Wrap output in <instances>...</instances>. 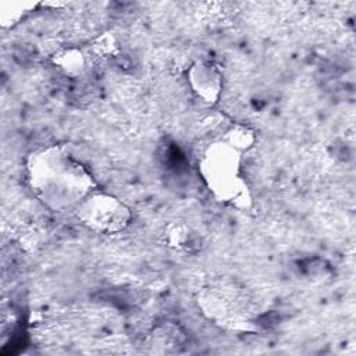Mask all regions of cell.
<instances>
[{"label": "cell", "instance_id": "6da1fadb", "mask_svg": "<svg viewBox=\"0 0 356 356\" xmlns=\"http://www.w3.org/2000/svg\"><path fill=\"white\" fill-rule=\"evenodd\" d=\"M26 175L32 193L57 211L78 206L96 186L85 165L60 146L33 152Z\"/></svg>", "mask_w": 356, "mask_h": 356}, {"label": "cell", "instance_id": "7a4b0ae2", "mask_svg": "<svg viewBox=\"0 0 356 356\" xmlns=\"http://www.w3.org/2000/svg\"><path fill=\"white\" fill-rule=\"evenodd\" d=\"M239 167L241 153L224 140L210 145L199 164L202 177L218 200L245 207L249 193L246 184L239 177Z\"/></svg>", "mask_w": 356, "mask_h": 356}, {"label": "cell", "instance_id": "3957f363", "mask_svg": "<svg viewBox=\"0 0 356 356\" xmlns=\"http://www.w3.org/2000/svg\"><path fill=\"white\" fill-rule=\"evenodd\" d=\"M76 216L89 229L100 234L120 232L131 221V210L122 200L95 191L76 206Z\"/></svg>", "mask_w": 356, "mask_h": 356}, {"label": "cell", "instance_id": "277c9868", "mask_svg": "<svg viewBox=\"0 0 356 356\" xmlns=\"http://www.w3.org/2000/svg\"><path fill=\"white\" fill-rule=\"evenodd\" d=\"M189 83L193 92L206 103L217 102L221 93V75L218 70L207 61H197L192 65L188 74Z\"/></svg>", "mask_w": 356, "mask_h": 356}, {"label": "cell", "instance_id": "5b68a950", "mask_svg": "<svg viewBox=\"0 0 356 356\" xmlns=\"http://www.w3.org/2000/svg\"><path fill=\"white\" fill-rule=\"evenodd\" d=\"M54 63L67 75L75 76L83 70L85 58L79 50L67 49V50H61L57 54H54Z\"/></svg>", "mask_w": 356, "mask_h": 356}, {"label": "cell", "instance_id": "8992f818", "mask_svg": "<svg viewBox=\"0 0 356 356\" xmlns=\"http://www.w3.org/2000/svg\"><path fill=\"white\" fill-rule=\"evenodd\" d=\"M222 140L228 143L231 147H234L235 150H238L239 153H242L243 150H248L253 146L254 135L248 127L235 125L227 132Z\"/></svg>", "mask_w": 356, "mask_h": 356}]
</instances>
